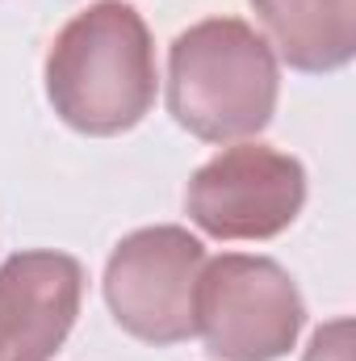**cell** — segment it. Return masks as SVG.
Wrapping results in <instances>:
<instances>
[{
  "instance_id": "obj_4",
  "label": "cell",
  "mask_w": 356,
  "mask_h": 361,
  "mask_svg": "<svg viewBox=\"0 0 356 361\" xmlns=\"http://www.w3.org/2000/svg\"><path fill=\"white\" fill-rule=\"evenodd\" d=\"M201 265L205 248L184 227H143L113 248L105 265V302L130 336L147 345H180L193 336Z\"/></svg>"
},
{
  "instance_id": "obj_2",
  "label": "cell",
  "mask_w": 356,
  "mask_h": 361,
  "mask_svg": "<svg viewBox=\"0 0 356 361\" xmlns=\"http://www.w3.org/2000/svg\"><path fill=\"white\" fill-rule=\"evenodd\" d=\"M276 55L239 17H210L168 51V109L205 143L252 139L276 109Z\"/></svg>"
},
{
  "instance_id": "obj_7",
  "label": "cell",
  "mask_w": 356,
  "mask_h": 361,
  "mask_svg": "<svg viewBox=\"0 0 356 361\" xmlns=\"http://www.w3.org/2000/svg\"><path fill=\"white\" fill-rule=\"evenodd\" d=\"M293 72H336L356 55V0H252Z\"/></svg>"
},
{
  "instance_id": "obj_8",
  "label": "cell",
  "mask_w": 356,
  "mask_h": 361,
  "mask_svg": "<svg viewBox=\"0 0 356 361\" xmlns=\"http://www.w3.org/2000/svg\"><path fill=\"white\" fill-rule=\"evenodd\" d=\"M348 332H352L348 319H336V324L319 328L310 349H306V361H348Z\"/></svg>"
},
{
  "instance_id": "obj_6",
  "label": "cell",
  "mask_w": 356,
  "mask_h": 361,
  "mask_svg": "<svg viewBox=\"0 0 356 361\" xmlns=\"http://www.w3.org/2000/svg\"><path fill=\"white\" fill-rule=\"evenodd\" d=\"M84 298V269L68 252H17L0 265V361H51Z\"/></svg>"
},
{
  "instance_id": "obj_3",
  "label": "cell",
  "mask_w": 356,
  "mask_h": 361,
  "mask_svg": "<svg viewBox=\"0 0 356 361\" xmlns=\"http://www.w3.org/2000/svg\"><path fill=\"white\" fill-rule=\"evenodd\" d=\"M306 302L293 277L268 257L227 252L201 265L193 332L218 361H276L298 345Z\"/></svg>"
},
{
  "instance_id": "obj_1",
  "label": "cell",
  "mask_w": 356,
  "mask_h": 361,
  "mask_svg": "<svg viewBox=\"0 0 356 361\" xmlns=\"http://www.w3.org/2000/svg\"><path fill=\"white\" fill-rule=\"evenodd\" d=\"M155 47L139 8L96 0L76 13L46 51V97L80 135H122L155 105Z\"/></svg>"
},
{
  "instance_id": "obj_5",
  "label": "cell",
  "mask_w": 356,
  "mask_h": 361,
  "mask_svg": "<svg viewBox=\"0 0 356 361\" xmlns=\"http://www.w3.org/2000/svg\"><path fill=\"white\" fill-rule=\"evenodd\" d=\"M306 206V169L268 147L239 143L201 164L189 189V219L214 240H272Z\"/></svg>"
}]
</instances>
